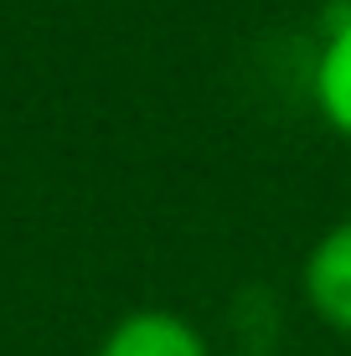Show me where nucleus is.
Segmentation results:
<instances>
[{"instance_id": "1", "label": "nucleus", "mask_w": 351, "mask_h": 356, "mask_svg": "<svg viewBox=\"0 0 351 356\" xmlns=\"http://www.w3.org/2000/svg\"><path fill=\"white\" fill-rule=\"evenodd\" d=\"M300 284H305L310 310L341 336H351V217L336 222L331 232H320V243L305 253Z\"/></svg>"}, {"instance_id": "2", "label": "nucleus", "mask_w": 351, "mask_h": 356, "mask_svg": "<svg viewBox=\"0 0 351 356\" xmlns=\"http://www.w3.org/2000/svg\"><path fill=\"white\" fill-rule=\"evenodd\" d=\"M93 356H212L207 336L176 310H129L108 325Z\"/></svg>"}, {"instance_id": "3", "label": "nucleus", "mask_w": 351, "mask_h": 356, "mask_svg": "<svg viewBox=\"0 0 351 356\" xmlns=\"http://www.w3.org/2000/svg\"><path fill=\"white\" fill-rule=\"evenodd\" d=\"M316 104L325 124L341 140H351V16L331 21V31H325L320 63H316Z\"/></svg>"}]
</instances>
